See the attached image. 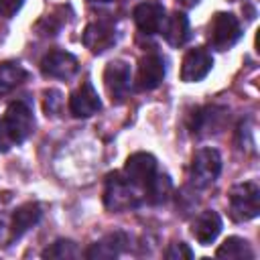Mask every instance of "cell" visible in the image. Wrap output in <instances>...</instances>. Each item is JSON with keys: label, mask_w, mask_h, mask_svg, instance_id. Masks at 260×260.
I'll return each mask as SVG.
<instances>
[{"label": "cell", "mask_w": 260, "mask_h": 260, "mask_svg": "<svg viewBox=\"0 0 260 260\" xmlns=\"http://www.w3.org/2000/svg\"><path fill=\"white\" fill-rule=\"evenodd\" d=\"M136 187L120 173H110L106 179V191H104V203L112 211H126L138 205V195L134 191Z\"/></svg>", "instance_id": "5b68a950"}, {"label": "cell", "mask_w": 260, "mask_h": 260, "mask_svg": "<svg viewBox=\"0 0 260 260\" xmlns=\"http://www.w3.org/2000/svg\"><path fill=\"white\" fill-rule=\"evenodd\" d=\"M173 193V183H171V177L169 175H154L152 181L144 187V195H146V201L150 205H162L169 201Z\"/></svg>", "instance_id": "44dd1931"}, {"label": "cell", "mask_w": 260, "mask_h": 260, "mask_svg": "<svg viewBox=\"0 0 260 260\" xmlns=\"http://www.w3.org/2000/svg\"><path fill=\"white\" fill-rule=\"evenodd\" d=\"M81 41H83V45H85L93 55L106 53V51L112 49L114 43H116V28H114V24L104 22V20L91 22V24L85 26Z\"/></svg>", "instance_id": "8fae6325"}, {"label": "cell", "mask_w": 260, "mask_h": 260, "mask_svg": "<svg viewBox=\"0 0 260 260\" xmlns=\"http://www.w3.org/2000/svg\"><path fill=\"white\" fill-rule=\"evenodd\" d=\"M181 2H189V4H193V2H197V0H181Z\"/></svg>", "instance_id": "4316f807"}, {"label": "cell", "mask_w": 260, "mask_h": 260, "mask_svg": "<svg viewBox=\"0 0 260 260\" xmlns=\"http://www.w3.org/2000/svg\"><path fill=\"white\" fill-rule=\"evenodd\" d=\"M26 77H28V73L20 63H14V61L0 63V98L10 93L12 89H16Z\"/></svg>", "instance_id": "d6986e66"}, {"label": "cell", "mask_w": 260, "mask_h": 260, "mask_svg": "<svg viewBox=\"0 0 260 260\" xmlns=\"http://www.w3.org/2000/svg\"><path fill=\"white\" fill-rule=\"evenodd\" d=\"M22 2H24V0H0V12H2L4 16H8V18H12V16L20 10Z\"/></svg>", "instance_id": "d4e9b609"}, {"label": "cell", "mask_w": 260, "mask_h": 260, "mask_svg": "<svg viewBox=\"0 0 260 260\" xmlns=\"http://www.w3.org/2000/svg\"><path fill=\"white\" fill-rule=\"evenodd\" d=\"M132 16H134L136 26H138L144 35L160 32V30H162V24H165V20H167L162 4H156V2H142V4H138V6L134 8Z\"/></svg>", "instance_id": "5bb4252c"}, {"label": "cell", "mask_w": 260, "mask_h": 260, "mask_svg": "<svg viewBox=\"0 0 260 260\" xmlns=\"http://www.w3.org/2000/svg\"><path fill=\"white\" fill-rule=\"evenodd\" d=\"M211 67H213V57L207 49L203 47L189 49L181 63V79L185 83H197L207 77Z\"/></svg>", "instance_id": "52a82bcc"}, {"label": "cell", "mask_w": 260, "mask_h": 260, "mask_svg": "<svg viewBox=\"0 0 260 260\" xmlns=\"http://www.w3.org/2000/svg\"><path fill=\"white\" fill-rule=\"evenodd\" d=\"M165 59L158 53H148L138 61L136 73V87L140 91H150L158 87L165 79Z\"/></svg>", "instance_id": "30bf717a"}, {"label": "cell", "mask_w": 260, "mask_h": 260, "mask_svg": "<svg viewBox=\"0 0 260 260\" xmlns=\"http://www.w3.org/2000/svg\"><path fill=\"white\" fill-rule=\"evenodd\" d=\"M242 37L240 20L232 12H215L207 24V43L211 49L228 51Z\"/></svg>", "instance_id": "3957f363"}, {"label": "cell", "mask_w": 260, "mask_h": 260, "mask_svg": "<svg viewBox=\"0 0 260 260\" xmlns=\"http://www.w3.org/2000/svg\"><path fill=\"white\" fill-rule=\"evenodd\" d=\"M89 2H110V0H89Z\"/></svg>", "instance_id": "484cf974"}, {"label": "cell", "mask_w": 260, "mask_h": 260, "mask_svg": "<svg viewBox=\"0 0 260 260\" xmlns=\"http://www.w3.org/2000/svg\"><path fill=\"white\" fill-rule=\"evenodd\" d=\"M130 77H132V71H130V65L122 59H116V61H110L104 69V85L112 98V102H120L126 98L128 89H130Z\"/></svg>", "instance_id": "ba28073f"}, {"label": "cell", "mask_w": 260, "mask_h": 260, "mask_svg": "<svg viewBox=\"0 0 260 260\" xmlns=\"http://www.w3.org/2000/svg\"><path fill=\"white\" fill-rule=\"evenodd\" d=\"M102 108L100 95L91 81H83L71 95H69V112L75 118H89Z\"/></svg>", "instance_id": "4fadbf2b"}, {"label": "cell", "mask_w": 260, "mask_h": 260, "mask_svg": "<svg viewBox=\"0 0 260 260\" xmlns=\"http://www.w3.org/2000/svg\"><path fill=\"white\" fill-rule=\"evenodd\" d=\"M165 258L167 260H191L193 258V250L185 242H175V244H171L167 248Z\"/></svg>", "instance_id": "603a6c76"}, {"label": "cell", "mask_w": 260, "mask_h": 260, "mask_svg": "<svg viewBox=\"0 0 260 260\" xmlns=\"http://www.w3.org/2000/svg\"><path fill=\"white\" fill-rule=\"evenodd\" d=\"M215 256L217 258H225V260H252L254 258V252H252L250 244L244 238L230 236L215 250Z\"/></svg>", "instance_id": "ffe728a7"}, {"label": "cell", "mask_w": 260, "mask_h": 260, "mask_svg": "<svg viewBox=\"0 0 260 260\" xmlns=\"http://www.w3.org/2000/svg\"><path fill=\"white\" fill-rule=\"evenodd\" d=\"M77 254L79 250L71 240H57L41 252L43 258H55V260H71V258H77Z\"/></svg>", "instance_id": "7402d4cb"}, {"label": "cell", "mask_w": 260, "mask_h": 260, "mask_svg": "<svg viewBox=\"0 0 260 260\" xmlns=\"http://www.w3.org/2000/svg\"><path fill=\"white\" fill-rule=\"evenodd\" d=\"M43 211H41V205L35 203V201H28V203H22L14 209L12 217H10V228H8V236L10 240H16L20 238L22 234H26L39 219H41Z\"/></svg>", "instance_id": "2e32d148"}, {"label": "cell", "mask_w": 260, "mask_h": 260, "mask_svg": "<svg viewBox=\"0 0 260 260\" xmlns=\"http://www.w3.org/2000/svg\"><path fill=\"white\" fill-rule=\"evenodd\" d=\"M228 118V110L219 106H205L193 112V122H191V132L197 136H209L215 134L223 128V122Z\"/></svg>", "instance_id": "7c38bea8"}, {"label": "cell", "mask_w": 260, "mask_h": 260, "mask_svg": "<svg viewBox=\"0 0 260 260\" xmlns=\"http://www.w3.org/2000/svg\"><path fill=\"white\" fill-rule=\"evenodd\" d=\"M221 217L213 209L201 211L193 221H191V234L201 246H209L221 232Z\"/></svg>", "instance_id": "9a60e30c"}, {"label": "cell", "mask_w": 260, "mask_h": 260, "mask_svg": "<svg viewBox=\"0 0 260 260\" xmlns=\"http://www.w3.org/2000/svg\"><path fill=\"white\" fill-rule=\"evenodd\" d=\"M154 175H156V158L150 152H134L126 158L124 177L136 189H144Z\"/></svg>", "instance_id": "8992f818"}, {"label": "cell", "mask_w": 260, "mask_h": 260, "mask_svg": "<svg viewBox=\"0 0 260 260\" xmlns=\"http://www.w3.org/2000/svg\"><path fill=\"white\" fill-rule=\"evenodd\" d=\"M228 203L234 221H250L260 213V187L254 181L238 183L230 189Z\"/></svg>", "instance_id": "7a4b0ae2"}, {"label": "cell", "mask_w": 260, "mask_h": 260, "mask_svg": "<svg viewBox=\"0 0 260 260\" xmlns=\"http://www.w3.org/2000/svg\"><path fill=\"white\" fill-rule=\"evenodd\" d=\"M122 238H124L122 234H110V236H106L104 240H100V242H95V244H91L87 248L85 258H89V260H110V258H116L120 254L122 244H124Z\"/></svg>", "instance_id": "ac0fdd59"}, {"label": "cell", "mask_w": 260, "mask_h": 260, "mask_svg": "<svg viewBox=\"0 0 260 260\" xmlns=\"http://www.w3.org/2000/svg\"><path fill=\"white\" fill-rule=\"evenodd\" d=\"M41 71L53 79H71L77 73V59L67 51L53 49L41 59Z\"/></svg>", "instance_id": "9c48e42d"}, {"label": "cell", "mask_w": 260, "mask_h": 260, "mask_svg": "<svg viewBox=\"0 0 260 260\" xmlns=\"http://www.w3.org/2000/svg\"><path fill=\"white\" fill-rule=\"evenodd\" d=\"M219 173H221V156L215 148L205 146L193 154L189 167V179L195 187L199 189L209 187L219 177Z\"/></svg>", "instance_id": "277c9868"}, {"label": "cell", "mask_w": 260, "mask_h": 260, "mask_svg": "<svg viewBox=\"0 0 260 260\" xmlns=\"http://www.w3.org/2000/svg\"><path fill=\"white\" fill-rule=\"evenodd\" d=\"M162 35L165 41L173 47L185 45V41L189 39V18L183 12H173L162 24Z\"/></svg>", "instance_id": "e0dca14e"}, {"label": "cell", "mask_w": 260, "mask_h": 260, "mask_svg": "<svg viewBox=\"0 0 260 260\" xmlns=\"http://www.w3.org/2000/svg\"><path fill=\"white\" fill-rule=\"evenodd\" d=\"M61 104H63L61 91H57V89H47V91H45V104H43V110H45L47 116H55V114L59 112Z\"/></svg>", "instance_id": "cb8c5ba5"}, {"label": "cell", "mask_w": 260, "mask_h": 260, "mask_svg": "<svg viewBox=\"0 0 260 260\" xmlns=\"http://www.w3.org/2000/svg\"><path fill=\"white\" fill-rule=\"evenodd\" d=\"M35 130V116L24 102H12L0 118V152L22 144Z\"/></svg>", "instance_id": "6da1fadb"}]
</instances>
